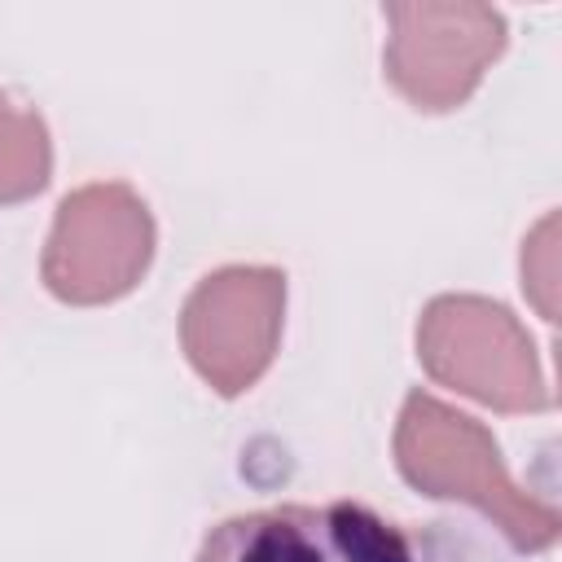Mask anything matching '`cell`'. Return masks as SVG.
<instances>
[{"mask_svg": "<svg viewBox=\"0 0 562 562\" xmlns=\"http://www.w3.org/2000/svg\"><path fill=\"white\" fill-rule=\"evenodd\" d=\"M193 562H505L465 522H395L360 501L272 505L215 522Z\"/></svg>", "mask_w": 562, "mask_h": 562, "instance_id": "6da1fadb", "label": "cell"}, {"mask_svg": "<svg viewBox=\"0 0 562 562\" xmlns=\"http://www.w3.org/2000/svg\"><path fill=\"white\" fill-rule=\"evenodd\" d=\"M395 470L430 501H465L483 509L518 553H540L562 531L558 509L509 479L487 426L448 408L430 391H408L400 408Z\"/></svg>", "mask_w": 562, "mask_h": 562, "instance_id": "7a4b0ae2", "label": "cell"}, {"mask_svg": "<svg viewBox=\"0 0 562 562\" xmlns=\"http://www.w3.org/2000/svg\"><path fill=\"white\" fill-rule=\"evenodd\" d=\"M417 360L439 382L496 413H544L553 391L522 321L483 294H439L417 321Z\"/></svg>", "mask_w": 562, "mask_h": 562, "instance_id": "3957f363", "label": "cell"}, {"mask_svg": "<svg viewBox=\"0 0 562 562\" xmlns=\"http://www.w3.org/2000/svg\"><path fill=\"white\" fill-rule=\"evenodd\" d=\"M154 215L123 180H97L57 202L40 277L70 307H101L140 285L154 259Z\"/></svg>", "mask_w": 562, "mask_h": 562, "instance_id": "277c9868", "label": "cell"}, {"mask_svg": "<svg viewBox=\"0 0 562 562\" xmlns=\"http://www.w3.org/2000/svg\"><path fill=\"white\" fill-rule=\"evenodd\" d=\"M285 321V272L228 263L206 272L180 307V347L224 400L246 395L272 364Z\"/></svg>", "mask_w": 562, "mask_h": 562, "instance_id": "5b68a950", "label": "cell"}, {"mask_svg": "<svg viewBox=\"0 0 562 562\" xmlns=\"http://www.w3.org/2000/svg\"><path fill=\"white\" fill-rule=\"evenodd\" d=\"M386 83L422 114L470 101L483 70L505 53V13L492 4H386Z\"/></svg>", "mask_w": 562, "mask_h": 562, "instance_id": "8992f818", "label": "cell"}, {"mask_svg": "<svg viewBox=\"0 0 562 562\" xmlns=\"http://www.w3.org/2000/svg\"><path fill=\"white\" fill-rule=\"evenodd\" d=\"M53 176V145L40 110L13 101L0 88V206H18L44 193Z\"/></svg>", "mask_w": 562, "mask_h": 562, "instance_id": "52a82bcc", "label": "cell"}]
</instances>
